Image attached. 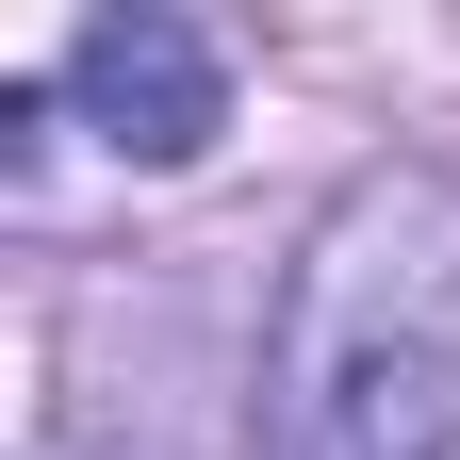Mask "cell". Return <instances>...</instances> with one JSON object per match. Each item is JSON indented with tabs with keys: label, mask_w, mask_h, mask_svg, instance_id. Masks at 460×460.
Masks as SVG:
<instances>
[{
	"label": "cell",
	"mask_w": 460,
	"mask_h": 460,
	"mask_svg": "<svg viewBox=\"0 0 460 460\" xmlns=\"http://www.w3.org/2000/svg\"><path fill=\"white\" fill-rule=\"evenodd\" d=\"M263 460H460V164L394 148L279 263Z\"/></svg>",
	"instance_id": "1"
},
{
	"label": "cell",
	"mask_w": 460,
	"mask_h": 460,
	"mask_svg": "<svg viewBox=\"0 0 460 460\" xmlns=\"http://www.w3.org/2000/svg\"><path fill=\"white\" fill-rule=\"evenodd\" d=\"M66 99H83V132L115 148V164H198L214 132H230V49L198 33V17H164V0H99L83 17V49H66Z\"/></svg>",
	"instance_id": "2"
}]
</instances>
